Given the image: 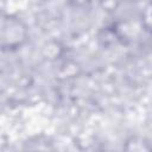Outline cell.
I'll return each mask as SVG.
<instances>
[{"instance_id": "6da1fadb", "label": "cell", "mask_w": 152, "mask_h": 152, "mask_svg": "<svg viewBox=\"0 0 152 152\" xmlns=\"http://www.w3.org/2000/svg\"><path fill=\"white\" fill-rule=\"evenodd\" d=\"M28 39L26 24L18 17L8 14L2 17L1 21V48L2 50L20 49Z\"/></svg>"}, {"instance_id": "7a4b0ae2", "label": "cell", "mask_w": 152, "mask_h": 152, "mask_svg": "<svg viewBox=\"0 0 152 152\" xmlns=\"http://www.w3.org/2000/svg\"><path fill=\"white\" fill-rule=\"evenodd\" d=\"M125 152H152L150 142L140 137H131L126 140L124 146Z\"/></svg>"}, {"instance_id": "3957f363", "label": "cell", "mask_w": 152, "mask_h": 152, "mask_svg": "<svg viewBox=\"0 0 152 152\" xmlns=\"http://www.w3.org/2000/svg\"><path fill=\"white\" fill-rule=\"evenodd\" d=\"M141 24L148 32L152 33V2L145 5L141 12Z\"/></svg>"}]
</instances>
